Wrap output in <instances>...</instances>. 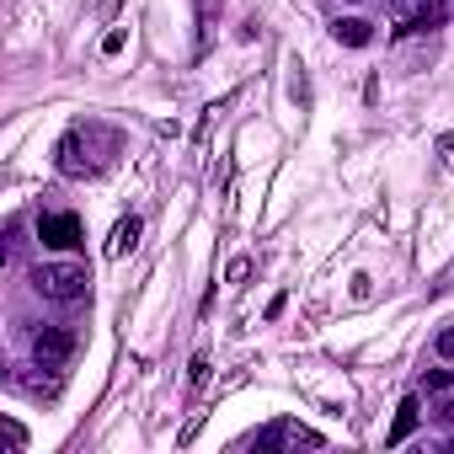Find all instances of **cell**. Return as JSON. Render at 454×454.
<instances>
[{
    "instance_id": "cell-1",
    "label": "cell",
    "mask_w": 454,
    "mask_h": 454,
    "mask_svg": "<svg viewBox=\"0 0 454 454\" xmlns=\"http://www.w3.org/2000/svg\"><path fill=\"white\" fill-rule=\"evenodd\" d=\"M113 155H118V134L102 129V123H81L59 139L54 166H59V176H97Z\"/></svg>"
},
{
    "instance_id": "cell-2",
    "label": "cell",
    "mask_w": 454,
    "mask_h": 454,
    "mask_svg": "<svg viewBox=\"0 0 454 454\" xmlns=\"http://www.w3.org/2000/svg\"><path fill=\"white\" fill-rule=\"evenodd\" d=\"M33 289L43 300H54V305H75L91 289V268L86 262H38L33 268Z\"/></svg>"
},
{
    "instance_id": "cell-3",
    "label": "cell",
    "mask_w": 454,
    "mask_h": 454,
    "mask_svg": "<svg viewBox=\"0 0 454 454\" xmlns=\"http://www.w3.org/2000/svg\"><path fill=\"white\" fill-rule=\"evenodd\" d=\"M262 454H273V449H326V438L316 433V427H300V422H273V427H262L257 438H252Z\"/></svg>"
},
{
    "instance_id": "cell-4",
    "label": "cell",
    "mask_w": 454,
    "mask_h": 454,
    "mask_svg": "<svg viewBox=\"0 0 454 454\" xmlns=\"http://www.w3.org/2000/svg\"><path fill=\"white\" fill-rule=\"evenodd\" d=\"M38 241H43L49 252H75V247L86 241V231H81L75 214H38Z\"/></svg>"
},
{
    "instance_id": "cell-5",
    "label": "cell",
    "mask_w": 454,
    "mask_h": 454,
    "mask_svg": "<svg viewBox=\"0 0 454 454\" xmlns=\"http://www.w3.org/2000/svg\"><path fill=\"white\" fill-rule=\"evenodd\" d=\"M70 353H75V337H70L65 326H43V332L33 337V364H38V369H65Z\"/></svg>"
},
{
    "instance_id": "cell-6",
    "label": "cell",
    "mask_w": 454,
    "mask_h": 454,
    "mask_svg": "<svg viewBox=\"0 0 454 454\" xmlns=\"http://www.w3.org/2000/svg\"><path fill=\"white\" fill-rule=\"evenodd\" d=\"M139 231H145V224H139V214H123V219L113 224V241H107V257H129V252L139 247Z\"/></svg>"
},
{
    "instance_id": "cell-7",
    "label": "cell",
    "mask_w": 454,
    "mask_h": 454,
    "mask_svg": "<svg viewBox=\"0 0 454 454\" xmlns=\"http://www.w3.org/2000/svg\"><path fill=\"white\" fill-rule=\"evenodd\" d=\"M332 38L348 43V49H369V43H374V27H369L364 17H337V22H332Z\"/></svg>"
},
{
    "instance_id": "cell-8",
    "label": "cell",
    "mask_w": 454,
    "mask_h": 454,
    "mask_svg": "<svg viewBox=\"0 0 454 454\" xmlns=\"http://www.w3.org/2000/svg\"><path fill=\"white\" fill-rule=\"evenodd\" d=\"M422 422V401L417 395H406L401 406H395V422H390V433H385V443H406V433Z\"/></svg>"
},
{
    "instance_id": "cell-9",
    "label": "cell",
    "mask_w": 454,
    "mask_h": 454,
    "mask_svg": "<svg viewBox=\"0 0 454 454\" xmlns=\"http://www.w3.org/2000/svg\"><path fill=\"white\" fill-rule=\"evenodd\" d=\"M385 6H390V17H395V22H406V17L427 12V0H385Z\"/></svg>"
},
{
    "instance_id": "cell-10",
    "label": "cell",
    "mask_w": 454,
    "mask_h": 454,
    "mask_svg": "<svg viewBox=\"0 0 454 454\" xmlns=\"http://www.w3.org/2000/svg\"><path fill=\"white\" fill-rule=\"evenodd\" d=\"M454 385V369H427L422 374V390H449Z\"/></svg>"
},
{
    "instance_id": "cell-11",
    "label": "cell",
    "mask_w": 454,
    "mask_h": 454,
    "mask_svg": "<svg viewBox=\"0 0 454 454\" xmlns=\"http://www.w3.org/2000/svg\"><path fill=\"white\" fill-rule=\"evenodd\" d=\"M252 278V257H236L231 268H224V284H247Z\"/></svg>"
},
{
    "instance_id": "cell-12",
    "label": "cell",
    "mask_w": 454,
    "mask_h": 454,
    "mask_svg": "<svg viewBox=\"0 0 454 454\" xmlns=\"http://www.w3.org/2000/svg\"><path fill=\"white\" fill-rule=\"evenodd\" d=\"M123 43H129V33H123V27H113V33L102 38V54H107V59H113V54H123Z\"/></svg>"
},
{
    "instance_id": "cell-13",
    "label": "cell",
    "mask_w": 454,
    "mask_h": 454,
    "mask_svg": "<svg viewBox=\"0 0 454 454\" xmlns=\"http://www.w3.org/2000/svg\"><path fill=\"white\" fill-rule=\"evenodd\" d=\"M433 348H438V358H454V321L438 332V342H433Z\"/></svg>"
},
{
    "instance_id": "cell-14",
    "label": "cell",
    "mask_w": 454,
    "mask_h": 454,
    "mask_svg": "<svg viewBox=\"0 0 454 454\" xmlns=\"http://www.w3.org/2000/svg\"><path fill=\"white\" fill-rule=\"evenodd\" d=\"M438 155H443V160L454 166V134H438Z\"/></svg>"
},
{
    "instance_id": "cell-15",
    "label": "cell",
    "mask_w": 454,
    "mask_h": 454,
    "mask_svg": "<svg viewBox=\"0 0 454 454\" xmlns=\"http://www.w3.org/2000/svg\"><path fill=\"white\" fill-rule=\"evenodd\" d=\"M438 422H454V401H438V411H433Z\"/></svg>"
},
{
    "instance_id": "cell-16",
    "label": "cell",
    "mask_w": 454,
    "mask_h": 454,
    "mask_svg": "<svg viewBox=\"0 0 454 454\" xmlns=\"http://www.w3.org/2000/svg\"><path fill=\"white\" fill-rule=\"evenodd\" d=\"M348 6H358V0H348Z\"/></svg>"
}]
</instances>
